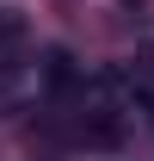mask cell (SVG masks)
<instances>
[{
	"label": "cell",
	"mask_w": 154,
	"mask_h": 161,
	"mask_svg": "<svg viewBox=\"0 0 154 161\" xmlns=\"http://www.w3.org/2000/svg\"><path fill=\"white\" fill-rule=\"evenodd\" d=\"M25 31H31L25 6H19V0H0V50H6V43H19Z\"/></svg>",
	"instance_id": "cell-1"
},
{
	"label": "cell",
	"mask_w": 154,
	"mask_h": 161,
	"mask_svg": "<svg viewBox=\"0 0 154 161\" xmlns=\"http://www.w3.org/2000/svg\"><path fill=\"white\" fill-rule=\"evenodd\" d=\"M49 80H56V87L74 80V56H68V50H49Z\"/></svg>",
	"instance_id": "cell-2"
},
{
	"label": "cell",
	"mask_w": 154,
	"mask_h": 161,
	"mask_svg": "<svg viewBox=\"0 0 154 161\" xmlns=\"http://www.w3.org/2000/svg\"><path fill=\"white\" fill-rule=\"evenodd\" d=\"M13 80H19V68H0V93H6V87H13Z\"/></svg>",
	"instance_id": "cell-3"
},
{
	"label": "cell",
	"mask_w": 154,
	"mask_h": 161,
	"mask_svg": "<svg viewBox=\"0 0 154 161\" xmlns=\"http://www.w3.org/2000/svg\"><path fill=\"white\" fill-rule=\"evenodd\" d=\"M123 6H148V0H123Z\"/></svg>",
	"instance_id": "cell-4"
}]
</instances>
